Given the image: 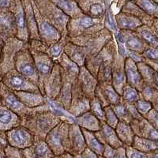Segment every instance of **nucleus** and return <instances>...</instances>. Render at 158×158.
I'll return each mask as SVG.
<instances>
[{"label": "nucleus", "instance_id": "23", "mask_svg": "<svg viewBox=\"0 0 158 158\" xmlns=\"http://www.w3.org/2000/svg\"><path fill=\"white\" fill-rule=\"evenodd\" d=\"M90 13L94 16H99L103 13V6L99 3L93 4L90 6Z\"/></svg>", "mask_w": 158, "mask_h": 158}, {"label": "nucleus", "instance_id": "38", "mask_svg": "<svg viewBox=\"0 0 158 158\" xmlns=\"http://www.w3.org/2000/svg\"><path fill=\"white\" fill-rule=\"evenodd\" d=\"M0 158H4L3 155H2V153H0Z\"/></svg>", "mask_w": 158, "mask_h": 158}, {"label": "nucleus", "instance_id": "16", "mask_svg": "<svg viewBox=\"0 0 158 158\" xmlns=\"http://www.w3.org/2000/svg\"><path fill=\"white\" fill-rule=\"evenodd\" d=\"M41 30L44 36H48V37H52V36H56V31L55 30V29L52 27V25H50L47 22H44V23L42 24Z\"/></svg>", "mask_w": 158, "mask_h": 158}, {"label": "nucleus", "instance_id": "15", "mask_svg": "<svg viewBox=\"0 0 158 158\" xmlns=\"http://www.w3.org/2000/svg\"><path fill=\"white\" fill-rule=\"evenodd\" d=\"M6 104L10 107L12 109L17 110L18 108H21V103L19 102L18 99L15 97L12 94H9V95L6 96Z\"/></svg>", "mask_w": 158, "mask_h": 158}, {"label": "nucleus", "instance_id": "34", "mask_svg": "<svg viewBox=\"0 0 158 158\" xmlns=\"http://www.w3.org/2000/svg\"><path fill=\"white\" fill-rule=\"evenodd\" d=\"M61 52V48L56 45V46H54V47L52 48V53L54 56H57V55L59 54V52Z\"/></svg>", "mask_w": 158, "mask_h": 158}, {"label": "nucleus", "instance_id": "9", "mask_svg": "<svg viewBox=\"0 0 158 158\" xmlns=\"http://www.w3.org/2000/svg\"><path fill=\"white\" fill-rule=\"evenodd\" d=\"M120 25L123 28L130 29V28L138 27L142 25L141 20L138 18H122L119 20Z\"/></svg>", "mask_w": 158, "mask_h": 158}, {"label": "nucleus", "instance_id": "36", "mask_svg": "<svg viewBox=\"0 0 158 158\" xmlns=\"http://www.w3.org/2000/svg\"><path fill=\"white\" fill-rule=\"evenodd\" d=\"M148 158H158V149L149 152V155H147Z\"/></svg>", "mask_w": 158, "mask_h": 158}, {"label": "nucleus", "instance_id": "27", "mask_svg": "<svg viewBox=\"0 0 158 158\" xmlns=\"http://www.w3.org/2000/svg\"><path fill=\"white\" fill-rule=\"evenodd\" d=\"M106 94H107V95H108V98L110 99V101H111V102L115 103L118 100V96L115 94L113 90L111 89L106 90Z\"/></svg>", "mask_w": 158, "mask_h": 158}, {"label": "nucleus", "instance_id": "33", "mask_svg": "<svg viewBox=\"0 0 158 158\" xmlns=\"http://www.w3.org/2000/svg\"><path fill=\"white\" fill-rule=\"evenodd\" d=\"M10 6L9 0H0V8H7Z\"/></svg>", "mask_w": 158, "mask_h": 158}, {"label": "nucleus", "instance_id": "37", "mask_svg": "<svg viewBox=\"0 0 158 158\" xmlns=\"http://www.w3.org/2000/svg\"><path fill=\"white\" fill-rule=\"evenodd\" d=\"M115 79H116V81H118V82H122L123 80V76L122 74L118 73V74H117L116 75H115Z\"/></svg>", "mask_w": 158, "mask_h": 158}, {"label": "nucleus", "instance_id": "28", "mask_svg": "<svg viewBox=\"0 0 158 158\" xmlns=\"http://www.w3.org/2000/svg\"><path fill=\"white\" fill-rule=\"evenodd\" d=\"M92 108H93V111H94V113L96 114V115H97L99 118H102L103 111H102V110H101V107H100V104H99L98 103H95L94 104H93V107H92Z\"/></svg>", "mask_w": 158, "mask_h": 158}, {"label": "nucleus", "instance_id": "26", "mask_svg": "<svg viewBox=\"0 0 158 158\" xmlns=\"http://www.w3.org/2000/svg\"><path fill=\"white\" fill-rule=\"evenodd\" d=\"M94 24V20L90 18H84L80 21V25H82L83 27L85 28L90 27V26H92Z\"/></svg>", "mask_w": 158, "mask_h": 158}, {"label": "nucleus", "instance_id": "31", "mask_svg": "<svg viewBox=\"0 0 158 158\" xmlns=\"http://www.w3.org/2000/svg\"><path fill=\"white\" fill-rule=\"evenodd\" d=\"M153 28H154L155 35H156V37L158 38V18H153Z\"/></svg>", "mask_w": 158, "mask_h": 158}, {"label": "nucleus", "instance_id": "29", "mask_svg": "<svg viewBox=\"0 0 158 158\" xmlns=\"http://www.w3.org/2000/svg\"><path fill=\"white\" fill-rule=\"evenodd\" d=\"M37 67L42 74H48L49 72V70H50V67H49L48 65H46L45 63H37Z\"/></svg>", "mask_w": 158, "mask_h": 158}, {"label": "nucleus", "instance_id": "11", "mask_svg": "<svg viewBox=\"0 0 158 158\" xmlns=\"http://www.w3.org/2000/svg\"><path fill=\"white\" fill-rule=\"evenodd\" d=\"M152 107H153V105L149 101L141 100V101H138L137 102V108H138V111H140L142 114L149 112L152 110Z\"/></svg>", "mask_w": 158, "mask_h": 158}, {"label": "nucleus", "instance_id": "24", "mask_svg": "<svg viewBox=\"0 0 158 158\" xmlns=\"http://www.w3.org/2000/svg\"><path fill=\"white\" fill-rule=\"evenodd\" d=\"M20 70L22 74L27 76H31L34 74V70L29 64H22L20 67Z\"/></svg>", "mask_w": 158, "mask_h": 158}, {"label": "nucleus", "instance_id": "32", "mask_svg": "<svg viewBox=\"0 0 158 158\" xmlns=\"http://www.w3.org/2000/svg\"><path fill=\"white\" fill-rule=\"evenodd\" d=\"M115 111H116V113H118V115H123L124 114L126 113V110H125V108L123 106L116 107V108H115Z\"/></svg>", "mask_w": 158, "mask_h": 158}, {"label": "nucleus", "instance_id": "2", "mask_svg": "<svg viewBox=\"0 0 158 158\" xmlns=\"http://www.w3.org/2000/svg\"><path fill=\"white\" fill-rule=\"evenodd\" d=\"M30 153L25 154V158H55L54 153L46 142H39L32 146Z\"/></svg>", "mask_w": 158, "mask_h": 158}, {"label": "nucleus", "instance_id": "3", "mask_svg": "<svg viewBox=\"0 0 158 158\" xmlns=\"http://www.w3.org/2000/svg\"><path fill=\"white\" fill-rule=\"evenodd\" d=\"M133 146L135 149L146 153L157 149L158 142L151 140V139H149V138L135 137Z\"/></svg>", "mask_w": 158, "mask_h": 158}, {"label": "nucleus", "instance_id": "22", "mask_svg": "<svg viewBox=\"0 0 158 158\" xmlns=\"http://www.w3.org/2000/svg\"><path fill=\"white\" fill-rule=\"evenodd\" d=\"M138 93L136 90L133 89H128L126 92H125V98L128 101L133 102L138 100Z\"/></svg>", "mask_w": 158, "mask_h": 158}, {"label": "nucleus", "instance_id": "13", "mask_svg": "<svg viewBox=\"0 0 158 158\" xmlns=\"http://www.w3.org/2000/svg\"><path fill=\"white\" fill-rule=\"evenodd\" d=\"M127 158H148L147 154L144 152L133 148H128L126 149Z\"/></svg>", "mask_w": 158, "mask_h": 158}, {"label": "nucleus", "instance_id": "25", "mask_svg": "<svg viewBox=\"0 0 158 158\" xmlns=\"http://www.w3.org/2000/svg\"><path fill=\"white\" fill-rule=\"evenodd\" d=\"M82 158H100V156L95 153L89 148H85V150L81 153Z\"/></svg>", "mask_w": 158, "mask_h": 158}, {"label": "nucleus", "instance_id": "21", "mask_svg": "<svg viewBox=\"0 0 158 158\" xmlns=\"http://www.w3.org/2000/svg\"><path fill=\"white\" fill-rule=\"evenodd\" d=\"M14 19L8 15H2L0 16V25L4 28H10L12 25Z\"/></svg>", "mask_w": 158, "mask_h": 158}, {"label": "nucleus", "instance_id": "14", "mask_svg": "<svg viewBox=\"0 0 158 158\" xmlns=\"http://www.w3.org/2000/svg\"><path fill=\"white\" fill-rule=\"evenodd\" d=\"M57 5L62 10L69 13L74 10V3L71 0H58Z\"/></svg>", "mask_w": 158, "mask_h": 158}, {"label": "nucleus", "instance_id": "18", "mask_svg": "<svg viewBox=\"0 0 158 158\" xmlns=\"http://www.w3.org/2000/svg\"><path fill=\"white\" fill-rule=\"evenodd\" d=\"M15 22L16 25H18V27L19 29H24L25 26V15H24V12L21 10H18L17 13L16 17H15Z\"/></svg>", "mask_w": 158, "mask_h": 158}, {"label": "nucleus", "instance_id": "19", "mask_svg": "<svg viewBox=\"0 0 158 158\" xmlns=\"http://www.w3.org/2000/svg\"><path fill=\"white\" fill-rule=\"evenodd\" d=\"M127 46L135 50H141L143 48V45L141 43L140 40L135 37H131L128 40Z\"/></svg>", "mask_w": 158, "mask_h": 158}, {"label": "nucleus", "instance_id": "39", "mask_svg": "<svg viewBox=\"0 0 158 158\" xmlns=\"http://www.w3.org/2000/svg\"><path fill=\"white\" fill-rule=\"evenodd\" d=\"M153 1H154V2L158 5V0H153Z\"/></svg>", "mask_w": 158, "mask_h": 158}, {"label": "nucleus", "instance_id": "20", "mask_svg": "<svg viewBox=\"0 0 158 158\" xmlns=\"http://www.w3.org/2000/svg\"><path fill=\"white\" fill-rule=\"evenodd\" d=\"M9 81L11 86L15 87V88L22 87L24 84L23 78L18 75H14L10 77L9 79Z\"/></svg>", "mask_w": 158, "mask_h": 158}, {"label": "nucleus", "instance_id": "12", "mask_svg": "<svg viewBox=\"0 0 158 158\" xmlns=\"http://www.w3.org/2000/svg\"><path fill=\"white\" fill-rule=\"evenodd\" d=\"M127 72L128 79H129V81H131V84L136 85L137 83L140 81L141 76L139 75L138 71L135 69H134L133 67H129Z\"/></svg>", "mask_w": 158, "mask_h": 158}, {"label": "nucleus", "instance_id": "8", "mask_svg": "<svg viewBox=\"0 0 158 158\" xmlns=\"http://www.w3.org/2000/svg\"><path fill=\"white\" fill-rule=\"evenodd\" d=\"M144 72L152 85V88L158 90V72L148 65H144Z\"/></svg>", "mask_w": 158, "mask_h": 158}, {"label": "nucleus", "instance_id": "5", "mask_svg": "<svg viewBox=\"0 0 158 158\" xmlns=\"http://www.w3.org/2000/svg\"><path fill=\"white\" fill-rule=\"evenodd\" d=\"M85 142H86L88 148L94 151V153H97L98 156H102L104 153V146L102 143L99 142L98 139L92 134H85Z\"/></svg>", "mask_w": 158, "mask_h": 158}, {"label": "nucleus", "instance_id": "4", "mask_svg": "<svg viewBox=\"0 0 158 158\" xmlns=\"http://www.w3.org/2000/svg\"><path fill=\"white\" fill-rule=\"evenodd\" d=\"M137 5L148 15L158 18V5L153 0H135Z\"/></svg>", "mask_w": 158, "mask_h": 158}, {"label": "nucleus", "instance_id": "10", "mask_svg": "<svg viewBox=\"0 0 158 158\" xmlns=\"http://www.w3.org/2000/svg\"><path fill=\"white\" fill-rule=\"evenodd\" d=\"M13 120V114L10 111L6 108H0V123L7 125Z\"/></svg>", "mask_w": 158, "mask_h": 158}, {"label": "nucleus", "instance_id": "30", "mask_svg": "<svg viewBox=\"0 0 158 158\" xmlns=\"http://www.w3.org/2000/svg\"><path fill=\"white\" fill-rule=\"evenodd\" d=\"M108 116L110 117V120H109V123L111 125H115L116 123V118H115V116L114 115V114L111 112V111H109L108 112Z\"/></svg>", "mask_w": 158, "mask_h": 158}, {"label": "nucleus", "instance_id": "35", "mask_svg": "<svg viewBox=\"0 0 158 158\" xmlns=\"http://www.w3.org/2000/svg\"><path fill=\"white\" fill-rule=\"evenodd\" d=\"M57 158H76V157L74 156H73L72 154H70L69 153H67V152H65V153L59 155Z\"/></svg>", "mask_w": 158, "mask_h": 158}, {"label": "nucleus", "instance_id": "7", "mask_svg": "<svg viewBox=\"0 0 158 158\" xmlns=\"http://www.w3.org/2000/svg\"><path fill=\"white\" fill-rule=\"evenodd\" d=\"M142 37L143 38L144 40L152 48H157L158 47V38L151 30H149L147 28H145L141 32Z\"/></svg>", "mask_w": 158, "mask_h": 158}, {"label": "nucleus", "instance_id": "6", "mask_svg": "<svg viewBox=\"0 0 158 158\" xmlns=\"http://www.w3.org/2000/svg\"><path fill=\"white\" fill-rule=\"evenodd\" d=\"M104 136L105 138V141L107 142L108 146L114 149H118V148L122 147V142L119 141V138L117 136L115 131L109 127L108 126H105L104 127Z\"/></svg>", "mask_w": 158, "mask_h": 158}, {"label": "nucleus", "instance_id": "1", "mask_svg": "<svg viewBox=\"0 0 158 158\" xmlns=\"http://www.w3.org/2000/svg\"><path fill=\"white\" fill-rule=\"evenodd\" d=\"M9 141L14 146L26 147L31 144V136L27 131L22 128H17L9 132Z\"/></svg>", "mask_w": 158, "mask_h": 158}, {"label": "nucleus", "instance_id": "17", "mask_svg": "<svg viewBox=\"0 0 158 158\" xmlns=\"http://www.w3.org/2000/svg\"><path fill=\"white\" fill-rule=\"evenodd\" d=\"M158 48V47H157ZM157 48H152L146 50L144 56L152 61L158 62V49Z\"/></svg>", "mask_w": 158, "mask_h": 158}]
</instances>
